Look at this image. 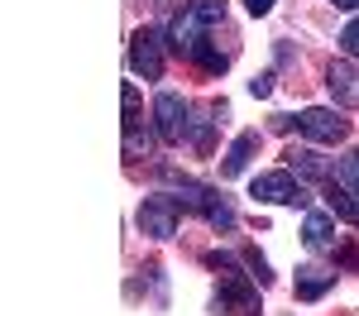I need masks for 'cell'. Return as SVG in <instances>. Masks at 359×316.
Returning a JSON list of instances; mask_svg holds the SVG:
<instances>
[{"label": "cell", "instance_id": "1", "mask_svg": "<svg viewBox=\"0 0 359 316\" xmlns=\"http://www.w3.org/2000/svg\"><path fill=\"white\" fill-rule=\"evenodd\" d=\"M225 20V5L221 0H187L182 10H177V20L168 29V39H172V48L182 57H196L206 43H211V29Z\"/></svg>", "mask_w": 359, "mask_h": 316}, {"label": "cell", "instance_id": "20", "mask_svg": "<svg viewBox=\"0 0 359 316\" xmlns=\"http://www.w3.org/2000/svg\"><path fill=\"white\" fill-rule=\"evenodd\" d=\"M120 106H125V125H139V86H135V82H125Z\"/></svg>", "mask_w": 359, "mask_h": 316}, {"label": "cell", "instance_id": "14", "mask_svg": "<svg viewBox=\"0 0 359 316\" xmlns=\"http://www.w3.org/2000/svg\"><path fill=\"white\" fill-rule=\"evenodd\" d=\"M326 201H331V216H340V221H350V226L359 230V197H355V192L331 187V192H326Z\"/></svg>", "mask_w": 359, "mask_h": 316}, {"label": "cell", "instance_id": "3", "mask_svg": "<svg viewBox=\"0 0 359 316\" xmlns=\"http://www.w3.org/2000/svg\"><path fill=\"white\" fill-rule=\"evenodd\" d=\"M292 125H297V135H306V139H316V144H340L350 135V120L335 106H306L302 115H292Z\"/></svg>", "mask_w": 359, "mask_h": 316}, {"label": "cell", "instance_id": "21", "mask_svg": "<svg viewBox=\"0 0 359 316\" xmlns=\"http://www.w3.org/2000/svg\"><path fill=\"white\" fill-rule=\"evenodd\" d=\"M249 91H254V96H269V91H273V72H264V77H254V82H249Z\"/></svg>", "mask_w": 359, "mask_h": 316}, {"label": "cell", "instance_id": "4", "mask_svg": "<svg viewBox=\"0 0 359 316\" xmlns=\"http://www.w3.org/2000/svg\"><path fill=\"white\" fill-rule=\"evenodd\" d=\"M249 197L264 201V206H302L306 187H302V177H292V172H259L249 182Z\"/></svg>", "mask_w": 359, "mask_h": 316}, {"label": "cell", "instance_id": "6", "mask_svg": "<svg viewBox=\"0 0 359 316\" xmlns=\"http://www.w3.org/2000/svg\"><path fill=\"white\" fill-rule=\"evenodd\" d=\"M130 67H135L139 77H149V82L163 77V34L158 29H139L135 39H130Z\"/></svg>", "mask_w": 359, "mask_h": 316}, {"label": "cell", "instance_id": "5", "mask_svg": "<svg viewBox=\"0 0 359 316\" xmlns=\"http://www.w3.org/2000/svg\"><path fill=\"white\" fill-rule=\"evenodd\" d=\"M187 101L177 96V91H158L154 96V130H158V139L163 144H182L187 139Z\"/></svg>", "mask_w": 359, "mask_h": 316}, {"label": "cell", "instance_id": "15", "mask_svg": "<svg viewBox=\"0 0 359 316\" xmlns=\"http://www.w3.org/2000/svg\"><path fill=\"white\" fill-rule=\"evenodd\" d=\"M335 177H340V187H345V192H355V197H359V149L340 153V163H335Z\"/></svg>", "mask_w": 359, "mask_h": 316}, {"label": "cell", "instance_id": "9", "mask_svg": "<svg viewBox=\"0 0 359 316\" xmlns=\"http://www.w3.org/2000/svg\"><path fill=\"white\" fill-rule=\"evenodd\" d=\"M326 86H331L335 106H359V67L350 62V57L326 67Z\"/></svg>", "mask_w": 359, "mask_h": 316}, {"label": "cell", "instance_id": "11", "mask_svg": "<svg viewBox=\"0 0 359 316\" xmlns=\"http://www.w3.org/2000/svg\"><path fill=\"white\" fill-rule=\"evenodd\" d=\"M254 149H259V130H245L240 139L230 144V153H225V163H221V177H240L249 168V158H254Z\"/></svg>", "mask_w": 359, "mask_h": 316}, {"label": "cell", "instance_id": "17", "mask_svg": "<svg viewBox=\"0 0 359 316\" xmlns=\"http://www.w3.org/2000/svg\"><path fill=\"white\" fill-rule=\"evenodd\" d=\"M192 62H201L206 72H225V67H230V53H221V48H211V43H206V48H201Z\"/></svg>", "mask_w": 359, "mask_h": 316}, {"label": "cell", "instance_id": "23", "mask_svg": "<svg viewBox=\"0 0 359 316\" xmlns=\"http://www.w3.org/2000/svg\"><path fill=\"white\" fill-rule=\"evenodd\" d=\"M335 10H359V0H331Z\"/></svg>", "mask_w": 359, "mask_h": 316}, {"label": "cell", "instance_id": "13", "mask_svg": "<svg viewBox=\"0 0 359 316\" xmlns=\"http://www.w3.org/2000/svg\"><path fill=\"white\" fill-rule=\"evenodd\" d=\"M201 216L211 221V230H235V206H230L221 192H206V201H201Z\"/></svg>", "mask_w": 359, "mask_h": 316}, {"label": "cell", "instance_id": "2", "mask_svg": "<svg viewBox=\"0 0 359 316\" xmlns=\"http://www.w3.org/2000/svg\"><path fill=\"white\" fill-rule=\"evenodd\" d=\"M206 263L221 273V287H216V312H235V316H249L259 307V292H254V273H240L235 254H221L211 249Z\"/></svg>", "mask_w": 359, "mask_h": 316}, {"label": "cell", "instance_id": "16", "mask_svg": "<svg viewBox=\"0 0 359 316\" xmlns=\"http://www.w3.org/2000/svg\"><path fill=\"white\" fill-rule=\"evenodd\" d=\"M149 130H139V125H125V153L130 158H139V153H149Z\"/></svg>", "mask_w": 359, "mask_h": 316}, {"label": "cell", "instance_id": "12", "mask_svg": "<svg viewBox=\"0 0 359 316\" xmlns=\"http://www.w3.org/2000/svg\"><path fill=\"white\" fill-rule=\"evenodd\" d=\"M331 287H335V273H326V268H297V302H316Z\"/></svg>", "mask_w": 359, "mask_h": 316}, {"label": "cell", "instance_id": "19", "mask_svg": "<svg viewBox=\"0 0 359 316\" xmlns=\"http://www.w3.org/2000/svg\"><path fill=\"white\" fill-rule=\"evenodd\" d=\"M340 53H345V57H359V15L340 29Z\"/></svg>", "mask_w": 359, "mask_h": 316}, {"label": "cell", "instance_id": "10", "mask_svg": "<svg viewBox=\"0 0 359 316\" xmlns=\"http://www.w3.org/2000/svg\"><path fill=\"white\" fill-rule=\"evenodd\" d=\"M283 158H287V168L297 172V177H306V182H326V177H331V163H326L316 149H297V144H292Z\"/></svg>", "mask_w": 359, "mask_h": 316}, {"label": "cell", "instance_id": "18", "mask_svg": "<svg viewBox=\"0 0 359 316\" xmlns=\"http://www.w3.org/2000/svg\"><path fill=\"white\" fill-rule=\"evenodd\" d=\"M245 263H249V273H254V283H259V287L273 283V273H269V263H264V254H259V249H245Z\"/></svg>", "mask_w": 359, "mask_h": 316}, {"label": "cell", "instance_id": "8", "mask_svg": "<svg viewBox=\"0 0 359 316\" xmlns=\"http://www.w3.org/2000/svg\"><path fill=\"white\" fill-rule=\"evenodd\" d=\"M302 240H306V249H316V254H326V249H340V230H335V216H326V211H306Z\"/></svg>", "mask_w": 359, "mask_h": 316}, {"label": "cell", "instance_id": "7", "mask_svg": "<svg viewBox=\"0 0 359 316\" xmlns=\"http://www.w3.org/2000/svg\"><path fill=\"white\" fill-rule=\"evenodd\" d=\"M177 201L172 197H144V206H139V230L144 235H154V240H172L177 235Z\"/></svg>", "mask_w": 359, "mask_h": 316}, {"label": "cell", "instance_id": "22", "mask_svg": "<svg viewBox=\"0 0 359 316\" xmlns=\"http://www.w3.org/2000/svg\"><path fill=\"white\" fill-rule=\"evenodd\" d=\"M245 10H249V15H269V10H273V0H245Z\"/></svg>", "mask_w": 359, "mask_h": 316}]
</instances>
